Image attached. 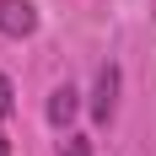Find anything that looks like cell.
<instances>
[{
	"label": "cell",
	"mask_w": 156,
	"mask_h": 156,
	"mask_svg": "<svg viewBox=\"0 0 156 156\" xmlns=\"http://www.w3.org/2000/svg\"><path fill=\"white\" fill-rule=\"evenodd\" d=\"M119 65H102V70H97V86H92V119L97 124H113V113H119Z\"/></svg>",
	"instance_id": "cell-1"
},
{
	"label": "cell",
	"mask_w": 156,
	"mask_h": 156,
	"mask_svg": "<svg viewBox=\"0 0 156 156\" xmlns=\"http://www.w3.org/2000/svg\"><path fill=\"white\" fill-rule=\"evenodd\" d=\"M59 156H92V140H86V135H65V140H59Z\"/></svg>",
	"instance_id": "cell-4"
},
{
	"label": "cell",
	"mask_w": 156,
	"mask_h": 156,
	"mask_svg": "<svg viewBox=\"0 0 156 156\" xmlns=\"http://www.w3.org/2000/svg\"><path fill=\"white\" fill-rule=\"evenodd\" d=\"M38 32V5L32 0H0V38H32Z\"/></svg>",
	"instance_id": "cell-2"
},
{
	"label": "cell",
	"mask_w": 156,
	"mask_h": 156,
	"mask_svg": "<svg viewBox=\"0 0 156 156\" xmlns=\"http://www.w3.org/2000/svg\"><path fill=\"white\" fill-rule=\"evenodd\" d=\"M76 108H81V92L70 86V81L48 92V124H54V129H65V124H70V119H76Z\"/></svg>",
	"instance_id": "cell-3"
},
{
	"label": "cell",
	"mask_w": 156,
	"mask_h": 156,
	"mask_svg": "<svg viewBox=\"0 0 156 156\" xmlns=\"http://www.w3.org/2000/svg\"><path fill=\"white\" fill-rule=\"evenodd\" d=\"M16 113V92H11V76H0V119Z\"/></svg>",
	"instance_id": "cell-5"
},
{
	"label": "cell",
	"mask_w": 156,
	"mask_h": 156,
	"mask_svg": "<svg viewBox=\"0 0 156 156\" xmlns=\"http://www.w3.org/2000/svg\"><path fill=\"white\" fill-rule=\"evenodd\" d=\"M0 156H11V140H5V135H0Z\"/></svg>",
	"instance_id": "cell-6"
}]
</instances>
